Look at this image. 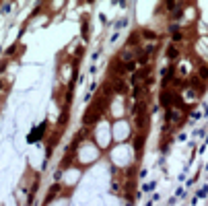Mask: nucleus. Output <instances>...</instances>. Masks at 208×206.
<instances>
[{"label":"nucleus","instance_id":"1","mask_svg":"<svg viewBox=\"0 0 208 206\" xmlns=\"http://www.w3.org/2000/svg\"><path fill=\"white\" fill-rule=\"evenodd\" d=\"M91 138H93V142H95L101 150L109 146V142H111V128H109V117H107V115L101 117V120L93 126Z\"/></svg>","mask_w":208,"mask_h":206},{"label":"nucleus","instance_id":"2","mask_svg":"<svg viewBox=\"0 0 208 206\" xmlns=\"http://www.w3.org/2000/svg\"><path fill=\"white\" fill-rule=\"evenodd\" d=\"M179 46H175V43H169L167 50H165V54H167V60L169 62H177V58H179Z\"/></svg>","mask_w":208,"mask_h":206},{"label":"nucleus","instance_id":"3","mask_svg":"<svg viewBox=\"0 0 208 206\" xmlns=\"http://www.w3.org/2000/svg\"><path fill=\"white\" fill-rule=\"evenodd\" d=\"M41 132H46V124H39V126L35 128V132L29 136V142H35V140H39L41 138Z\"/></svg>","mask_w":208,"mask_h":206},{"label":"nucleus","instance_id":"4","mask_svg":"<svg viewBox=\"0 0 208 206\" xmlns=\"http://www.w3.org/2000/svg\"><path fill=\"white\" fill-rule=\"evenodd\" d=\"M152 190H155V182L144 183V185H142V192H152Z\"/></svg>","mask_w":208,"mask_h":206},{"label":"nucleus","instance_id":"5","mask_svg":"<svg viewBox=\"0 0 208 206\" xmlns=\"http://www.w3.org/2000/svg\"><path fill=\"white\" fill-rule=\"evenodd\" d=\"M206 196H208V185H204V188L198 192V198H206Z\"/></svg>","mask_w":208,"mask_h":206},{"label":"nucleus","instance_id":"6","mask_svg":"<svg viewBox=\"0 0 208 206\" xmlns=\"http://www.w3.org/2000/svg\"><path fill=\"white\" fill-rule=\"evenodd\" d=\"M4 91H6V82L0 79V93H4Z\"/></svg>","mask_w":208,"mask_h":206},{"label":"nucleus","instance_id":"7","mask_svg":"<svg viewBox=\"0 0 208 206\" xmlns=\"http://www.w3.org/2000/svg\"><path fill=\"white\" fill-rule=\"evenodd\" d=\"M200 117H202L200 111H194V114H192V120H200Z\"/></svg>","mask_w":208,"mask_h":206},{"label":"nucleus","instance_id":"8","mask_svg":"<svg viewBox=\"0 0 208 206\" xmlns=\"http://www.w3.org/2000/svg\"><path fill=\"white\" fill-rule=\"evenodd\" d=\"M157 200H161V196H159V194H152V198H150V202H157Z\"/></svg>","mask_w":208,"mask_h":206}]
</instances>
